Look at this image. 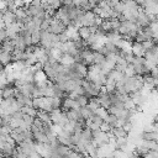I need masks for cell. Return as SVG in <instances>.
I'll use <instances>...</instances> for the list:
<instances>
[{"label":"cell","instance_id":"6da1fadb","mask_svg":"<svg viewBox=\"0 0 158 158\" xmlns=\"http://www.w3.org/2000/svg\"><path fill=\"white\" fill-rule=\"evenodd\" d=\"M65 30H67V26L60 21V20H58V19H56V17H52V20H51V26L48 27V32H52V33H56V35H59V33H63V32H65Z\"/></svg>","mask_w":158,"mask_h":158},{"label":"cell","instance_id":"7a4b0ae2","mask_svg":"<svg viewBox=\"0 0 158 158\" xmlns=\"http://www.w3.org/2000/svg\"><path fill=\"white\" fill-rule=\"evenodd\" d=\"M96 16H98V15H95V12H94L93 10H88V11H85L84 15L80 16L83 26H88V27H90V26H96V25H95Z\"/></svg>","mask_w":158,"mask_h":158},{"label":"cell","instance_id":"3957f363","mask_svg":"<svg viewBox=\"0 0 158 158\" xmlns=\"http://www.w3.org/2000/svg\"><path fill=\"white\" fill-rule=\"evenodd\" d=\"M136 23H137V25H138V27H141V28L147 27V26H149V25H151V19H149L148 14H147V12H144V10H143L142 7H141V10H139V12H138V15H137Z\"/></svg>","mask_w":158,"mask_h":158},{"label":"cell","instance_id":"277c9868","mask_svg":"<svg viewBox=\"0 0 158 158\" xmlns=\"http://www.w3.org/2000/svg\"><path fill=\"white\" fill-rule=\"evenodd\" d=\"M63 107H67L68 110H79L80 109V105L78 102V100L75 99H72V98H64L63 99Z\"/></svg>","mask_w":158,"mask_h":158},{"label":"cell","instance_id":"5b68a950","mask_svg":"<svg viewBox=\"0 0 158 158\" xmlns=\"http://www.w3.org/2000/svg\"><path fill=\"white\" fill-rule=\"evenodd\" d=\"M40 110H44L51 112L53 110V105H52V96H41V106Z\"/></svg>","mask_w":158,"mask_h":158},{"label":"cell","instance_id":"8992f818","mask_svg":"<svg viewBox=\"0 0 158 158\" xmlns=\"http://www.w3.org/2000/svg\"><path fill=\"white\" fill-rule=\"evenodd\" d=\"M1 20H4V22L6 23V27H7L9 25H11V23L16 22L17 17H16V15H15V12H14V11L7 10L6 12L1 14Z\"/></svg>","mask_w":158,"mask_h":158},{"label":"cell","instance_id":"52a82bcc","mask_svg":"<svg viewBox=\"0 0 158 158\" xmlns=\"http://www.w3.org/2000/svg\"><path fill=\"white\" fill-rule=\"evenodd\" d=\"M131 48H132V53H133L136 57H144V54H146V49H144V47H143L142 43L135 41V42L132 43Z\"/></svg>","mask_w":158,"mask_h":158},{"label":"cell","instance_id":"ba28073f","mask_svg":"<svg viewBox=\"0 0 158 158\" xmlns=\"http://www.w3.org/2000/svg\"><path fill=\"white\" fill-rule=\"evenodd\" d=\"M15 94H16V88H15V86L6 85L4 89H1V98H2V99L15 98Z\"/></svg>","mask_w":158,"mask_h":158},{"label":"cell","instance_id":"9c48e42d","mask_svg":"<svg viewBox=\"0 0 158 158\" xmlns=\"http://www.w3.org/2000/svg\"><path fill=\"white\" fill-rule=\"evenodd\" d=\"M57 139L60 144H65V146H72V135L67 133V132H62L57 136Z\"/></svg>","mask_w":158,"mask_h":158},{"label":"cell","instance_id":"30bf717a","mask_svg":"<svg viewBox=\"0 0 158 158\" xmlns=\"http://www.w3.org/2000/svg\"><path fill=\"white\" fill-rule=\"evenodd\" d=\"M101 106L100 101H99V98L98 96H91L89 98V104H88V107L93 111V112H96V110Z\"/></svg>","mask_w":158,"mask_h":158},{"label":"cell","instance_id":"8fae6325","mask_svg":"<svg viewBox=\"0 0 158 158\" xmlns=\"http://www.w3.org/2000/svg\"><path fill=\"white\" fill-rule=\"evenodd\" d=\"M14 49H15V46L12 43V40L7 38L6 41L1 42V52H10V53H12Z\"/></svg>","mask_w":158,"mask_h":158},{"label":"cell","instance_id":"7c38bea8","mask_svg":"<svg viewBox=\"0 0 158 158\" xmlns=\"http://www.w3.org/2000/svg\"><path fill=\"white\" fill-rule=\"evenodd\" d=\"M0 59H1V64L2 67H6L9 64L12 63V57L10 52H1L0 53Z\"/></svg>","mask_w":158,"mask_h":158},{"label":"cell","instance_id":"4fadbf2b","mask_svg":"<svg viewBox=\"0 0 158 158\" xmlns=\"http://www.w3.org/2000/svg\"><path fill=\"white\" fill-rule=\"evenodd\" d=\"M59 62L63 64V65H72L73 63H75V59L73 56H70L69 53H63V56L60 57Z\"/></svg>","mask_w":158,"mask_h":158},{"label":"cell","instance_id":"5bb4252c","mask_svg":"<svg viewBox=\"0 0 158 158\" xmlns=\"http://www.w3.org/2000/svg\"><path fill=\"white\" fill-rule=\"evenodd\" d=\"M37 117L41 118L43 122L46 123H52V120H51V112L48 111H44V110H38L37 111Z\"/></svg>","mask_w":158,"mask_h":158},{"label":"cell","instance_id":"9a60e30c","mask_svg":"<svg viewBox=\"0 0 158 158\" xmlns=\"http://www.w3.org/2000/svg\"><path fill=\"white\" fill-rule=\"evenodd\" d=\"M78 33H79V36H80L83 40H85V41L91 36V31H90V28H89L88 26H81V27H79V28H78Z\"/></svg>","mask_w":158,"mask_h":158},{"label":"cell","instance_id":"2e32d148","mask_svg":"<svg viewBox=\"0 0 158 158\" xmlns=\"http://www.w3.org/2000/svg\"><path fill=\"white\" fill-rule=\"evenodd\" d=\"M105 60H106V57L104 54H101L98 51H94V64H98V65L102 67V64L105 63Z\"/></svg>","mask_w":158,"mask_h":158},{"label":"cell","instance_id":"e0dca14e","mask_svg":"<svg viewBox=\"0 0 158 158\" xmlns=\"http://www.w3.org/2000/svg\"><path fill=\"white\" fill-rule=\"evenodd\" d=\"M67 116L70 121H78L79 118H81V115H80V109L79 110H69L67 112Z\"/></svg>","mask_w":158,"mask_h":158},{"label":"cell","instance_id":"ac0fdd59","mask_svg":"<svg viewBox=\"0 0 158 158\" xmlns=\"http://www.w3.org/2000/svg\"><path fill=\"white\" fill-rule=\"evenodd\" d=\"M111 132L114 133V136L117 138V137H127L128 133L126 132V130L123 127H112Z\"/></svg>","mask_w":158,"mask_h":158},{"label":"cell","instance_id":"d6986e66","mask_svg":"<svg viewBox=\"0 0 158 158\" xmlns=\"http://www.w3.org/2000/svg\"><path fill=\"white\" fill-rule=\"evenodd\" d=\"M21 111L23 112V114H26V115H30V116H32V117H37V109H35V107H32V106H22L21 107Z\"/></svg>","mask_w":158,"mask_h":158},{"label":"cell","instance_id":"ffe728a7","mask_svg":"<svg viewBox=\"0 0 158 158\" xmlns=\"http://www.w3.org/2000/svg\"><path fill=\"white\" fill-rule=\"evenodd\" d=\"M31 37H32V44L40 46V43H41V30H35L31 33Z\"/></svg>","mask_w":158,"mask_h":158},{"label":"cell","instance_id":"44dd1931","mask_svg":"<svg viewBox=\"0 0 158 158\" xmlns=\"http://www.w3.org/2000/svg\"><path fill=\"white\" fill-rule=\"evenodd\" d=\"M95 112H93L88 106H84V107H80V115H81V117L83 118H85V120H88V118H90L93 115H94Z\"/></svg>","mask_w":158,"mask_h":158},{"label":"cell","instance_id":"7402d4cb","mask_svg":"<svg viewBox=\"0 0 158 158\" xmlns=\"http://www.w3.org/2000/svg\"><path fill=\"white\" fill-rule=\"evenodd\" d=\"M14 12H15V15H16L17 20H23V19H26V17H27V14H26L25 7H17ZM17 20H16V21H17Z\"/></svg>","mask_w":158,"mask_h":158},{"label":"cell","instance_id":"603a6c76","mask_svg":"<svg viewBox=\"0 0 158 158\" xmlns=\"http://www.w3.org/2000/svg\"><path fill=\"white\" fill-rule=\"evenodd\" d=\"M117 120H118V117H117L116 115H114V114H110V112H109V116L105 118V122H107V123H110L112 127H115V125H116Z\"/></svg>","mask_w":158,"mask_h":158},{"label":"cell","instance_id":"cb8c5ba5","mask_svg":"<svg viewBox=\"0 0 158 158\" xmlns=\"http://www.w3.org/2000/svg\"><path fill=\"white\" fill-rule=\"evenodd\" d=\"M77 100H78V102H79L80 107L88 106V104H89V96H86V95H79Z\"/></svg>","mask_w":158,"mask_h":158},{"label":"cell","instance_id":"d4e9b609","mask_svg":"<svg viewBox=\"0 0 158 158\" xmlns=\"http://www.w3.org/2000/svg\"><path fill=\"white\" fill-rule=\"evenodd\" d=\"M95 114H98L100 117H102L104 118V121H105V118L109 116V110L107 109H105V107H102V106H100L98 110H96V112Z\"/></svg>","mask_w":158,"mask_h":158},{"label":"cell","instance_id":"484cf974","mask_svg":"<svg viewBox=\"0 0 158 158\" xmlns=\"http://www.w3.org/2000/svg\"><path fill=\"white\" fill-rule=\"evenodd\" d=\"M125 74H126L127 77H135V75H136V70H135V68H133L132 64H128V65H127V68H126V70H125Z\"/></svg>","mask_w":158,"mask_h":158},{"label":"cell","instance_id":"4316f807","mask_svg":"<svg viewBox=\"0 0 158 158\" xmlns=\"http://www.w3.org/2000/svg\"><path fill=\"white\" fill-rule=\"evenodd\" d=\"M90 120H91L93 122H95V123L100 125V126H101V125L104 123V118H102V117H100V116H99L98 114H94V115H93V116L90 117Z\"/></svg>","mask_w":158,"mask_h":158},{"label":"cell","instance_id":"83f0119b","mask_svg":"<svg viewBox=\"0 0 158 158\" xmlns=\"http://www.w3.org/2000/svg\"><path fill=\"white\" fill-rule=\"evenodd\" d=\"M133 127H135V125H133V123H132L131 121H127V122H126V123L123 125V128L126 130V132H127L128 135H130V133H131V132L133 131Z\"/></svg>","mask_w":158,"mask_h":158},{"label":"cell","instance_id":"f1b7e54d","mask_svg":"<svg viewBox=\"0 0 158 158\" xmlns=\"http://www.w3.org/2000/svg\"><path fill=\"white\" fill-rule=\"evenodd\" d=\"M100 130H101V131H104V132H111L112 126H111L110 123H107V122H105V121H104V123L100 126Z\"/></svg>","mask_w":158,"mask_h":158},{"label":"cell","instance_id":"f546056e","mask_svg":"<svg viewBox=\"0 0 158 158\" xmlns=\"http://www.w3.org/2000/svg\"><path fill=\"white\" fill-rule=\"evenodd\" d=\"M0 40H1V42L7 40V31H6V28H0Z\"/></svg>","mask_w":158,"mask_h":158},{"label":"cell","instance_id":"4dcf8cb0","mask_svg":"<svg viewBox=\"0 0 158 158\" xmlns=\"http://www.w3.org/2000/svg\"><path fill=\"white\" fill-rule=\"evenodd\" d=\"M40 106H41V96L40 98H33V107L40 110Z\"/></svg>","mask_w":158,"mask_h":158},{"label":"cell","instance_id":"1f68e13d","mask_svg":"<svg viewBox=\"0 0 158 158\" xmlns=\"http://www.w3.org/2000/svg\"><path fill=\"white\" fill-rule=\"evenodd\" d=\"M67 41H69V37L67 36V33H65V32H63V33H59V42L64 43V42H67Z\"/></svg>","mask_w":158,"mask_h":158},{"label":"cell","instance_id":"d6a6232c","mask_svg":"<svg viewBox=\"0 0 158 158\" xmlns=\"http://www.w3.org/2000/svg\"><path fill=\"white\" fill-rule=\"evenodd\" d=\"M153 78H158V67L156 65V67H153L152 69H151V73H149Z\"/></svg>","mask_w":158,"mask_h":158},{"label":"cell","instance_id":"836d02e7","mask_svg":"<svg viewBox=\"0 0 158 158\" xmlns=\"http://www.w3.org/2000/svg\"><path fill=\"white\" fill-rule=\"evenodd\" d=\"M31 5H33V6H41L42 5V0H32Z\"/></svg>","mask_w":158,"mask_h":158},{"label":"cell","instance_id":"e575fe53","mask_svg":"<svg viewBox=\"0 0 158 158\" xmlns=\"http://www.w3.org/2000/svg\"><path fill=\"white\" fill-rule=\"evenodd\" d=\"M147 1H148V0H136V2L138 4V6H139V7H143V6L146 5V2H147Z\"/></svg>","mask_w":158,"mask_h":158},{"label":"cell","instance_id":"d590c367","mask_svg":"<svg viewBox=\"0 0 158 158\" xmlns=\"http://www.w3.org/2000/svg\"><path fill=\"white\" fill-rule=\"evenodd\" d=\"M130 158H142L141 156H138V154H136L135 152H132V154L130 156Z\"/></svg>","mask_w":158,"mask_h":158}]
</instances>
